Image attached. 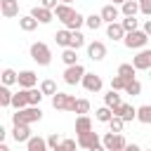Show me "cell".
<instances>
[{
    "label": "cell",
    "instance_id": "obj_23",
    "mask_svg": "<svg viewBox=\"0 0 151 151\" xmlns=\"http://www.w3.org/2000/svg\"><path fill=\"white\" fill-rule=\"evenodd\" d=\"M0 80H2V85H7V87L19 85V73H17L14 68H5V71H2V76H0Z\"/></svg>",
    "mask_w": 151,
    "mask_h": 151
},
{
    "label": "cell",
    "instance_id": "obj_16",
    "mask_svg": "<svg viewBox=\"0 0 151 151\" xmlns=\"http://www.w3.org/2000/svg\"><path fill=\"white\" fill-rule=\"evenodd\" d=\"M31 137H33V134H31V125H14V127H12V139H14L17 144H26Z\"/></svg>",
    "mask_w": 151,
    "mask_h": 151
},
{
    "label": "cell",
    "instance_id": "obj_29",
    "mask_svg": "<svg viewBox=\"0 0 151 151\" xmlns=\"http://www.w3.org/2000/svg\"><path fill=\"white\" fill-rule=\"evenodd\" d=\"M12 97H14V92H12L7 85H0V106H2V109L12 106Z\"/></svg>",
    "mask_w": 151,
    "mask_h": 151
},
{
    "label": "cell",
    "instance_id": "obj_18",
    "mask_svg": "<svg viewBox=\"0 0 151 151\" xmlns=\"http://www.w3.org/2000/svg\"><path fill=\"white\" fill-rule=\"evenodd\" d=\"M125 28H123V24L120 21H116V24H106V38H111V40H125Z\"/></svg>",
    "mask_w": 151,
    "mask_h": 151
},
{
    "label": "cell",
    "instance_id": "obj_19",
    "mask_svg": "<svg viewBox=\"0 0 151 151\" xmlns=\"http://www.w3.org/2000/svg\"><path fill=\"white\" fill-rule=\"evenodd\" d=\"M26 151H50L47 137H31V139L26 142Z\"/></svg>",
    "mask_w": 151,
    "mask_h": 151
},
{
    "label": "cell",
    "instance_id": "obj_45",
    "mask_svg": "<svg viewBox=\"0 0 151 151\" xmlns=\"http://www.w3.org/2000/svg\"><path fill=\"white\" fill-rule=\"evenodd\" d=\"M142 31H144V33H146V35L151 38V19H146V21H144V26H142Z\"/></svg>",
    "mask_w": 151,
    "mask_h": 151
},
{
    "label": "cell",
    "instance_id": "obj_20",
    "mask_svg": "<svg viewBox=\"0 0 151 151\" xmlns=\"http://www.w3.org/2000/svg\"><path fill=\"white\" fill-rule=\"evenodd\" d=\"M12 106H14L17 111L26 109V106H28V90H19V92H14V97H12Z\"/></svg>",
    "mask_w": 151,
    "mask_h": 151
},
{
    "label": "cell",
    "instance_id": "obj_24",
    "mask_svg": "<svg viewBox=\"0 0 151 151\" xmlns=\"http://www.w3.org/2000/svg\"><path fill=\"white\" fill-rule=\"evenodd\" d=\"M85 132H92V120L87 116H78L76 118V134H85Z\"/></svg>",
    "mask_w": 151,
    "mask_h": 151
},
{
    "label": "cell",
    "instance_id": "obj_27",
    "mask_svg": "<svg viewBox=\"0 0 151 151\" xmlns=\"http://www.w3.org/2000/svg\"><path fill=\"white\" fill-rule=\"evenodd\" d=\"M61 61H64L66 66H76V64H78V50L66 47V50L61 52Z\"/></svg>",
    "mask_w": 151,
    "mask_h": 151
},
{
    "label": "cell",
    "instance_id": "obj_17",
    "mask_svg": "<svg viewBox=\"0 0 151 151\" xmlns=\"http://www.w3.org/2000/svg\"><path fill=\"white\" fill-rule=\"evenodd\" d=\"M38 85V76L33 71H19V87L21 90H33Z\"/></svg>",
    "mask_w": 151,
    "mask_h": 151
},
{
    "label": "cell",
    "instance_id": "obj_42",
    "mask_svg": "<svg viewBox=\"0 0 151 151\" xmlns=\"http://www.w3.org/2000/svg\"><path fill=\"white\" fill-rule=\"evenodd\" d=\"M61 142H64V139H61V137H59L57 132H52V134L47 137V146H50V151H52V149H57V146H59Z\"/></svg>",
    "mask_w": 151,
    "mask_h": 151
},
{
    "label": "cell",
    "instance_id": "obj_7",
    "mask_svg": "<svg viewBox=\"0 0 151 151\" xmlns=\"http://www.w3.org/2000/svg\"><path fill=\"white\" fill-rule=\"evenodd\" d=\"M132 66L137 71H151V50H139L132 57Z\"/></svg>",
    "mask_w": 151,
    "mask_h": 151
},
{
    "label": "cell",
    "instance_id": "obj_48",
    "mask_svg": "<svg viewBox=\"0 0 151 151\" xmlns=\"http://www.w3.org/2000/svg\"><path fill=\"white\" fill-rule=\"evenodd\" d=\"M125 2H127V0H111V5H118V7H120V5H125Z\"/></svg>",
    "mask_w": 151,
    "mask_h": 151
},
{
    "label": "cell",
    "instance_id": "obj_15",
    "mask_svg": "<svg viewBox=\"0 0 151 151\" xmlns=\"http://www.w3.org/2000/svg\"><path fill=\"white\" fill-rule=\"evenodd\" d=\"M83 87H85L87 92H99V90L104 87V80H101L97 73H85V78H83Z\"/></svg>",
    "mask_w": 151,
    "mask_h": 151
},
{
    "label": "cell",
    "instance_id": "obj_47",
    "mask_svg": "<svg viewBox=\"0 0 151 151\" xmlns=\"http://www.w3.org/2000/svg\"><path fill=\"white\" fill-rule=\"evenodd\" d=\"M87 151H106V149H104V144L99 142V144H94V146H92V149H87Z\"/></svg>",
    "mask_w": 151,
    "mask_h": 151
},
{
    "label": "cell",
    "instance_id": "obj_44",
    "mask_svg": "<svg viewBox=\"0 0 151 151\" xmlns=\"http://www.w3.org/2000/svg\"><path fill=\"white\" fill-rule=\"evenodd\" d=\"M40 5H42V7H47V9H52V12H54V9H57V7H59V0H40Z\"/></svg>",
    "mask_w": 151,
    "mask_h": 151
},
{
    "label": "cell",
    "instance_id": "obj_8",
    "mask_svg": "<svg viewBox=\"0 0 151 151\" xmlns=\"http://www.w3.org/2000/svg\"><path fill=\"white\" fill-rule=\"evenodd\" d=\"M87 57H90L92 61H101V59L106 57V45H104L101 40H92V42H87Z\"/></svg>",
    "mask_w": 151,
    "mask_h": 151
},
{
    "label": "cell",
    "instance_id": "obj_11",
    "mask_svg": "<svg viewBox=\"0 0 151 151\" xmlns=\"http://www.w3.org/2000/svg\"><path fill=\"white\" fill-rule=\"evenodd\" d=\"M113 116H118V118H123L125 123H130V120H137V109L132 106V104H120L118 109H113Z\"/></svg>",
    "mask_w": 151,
    "mask_h": 151
},
{
    "label": "cell",
    "instance_id": "obj_46",
    "mask_svg": "<svg viewBox=\"0 0 151 151\" xmlns=\"http://www.w3.org/2000/svg\"><path fill=\"white\" fill-rule=\"evenodd\" d=\"M125 151H144V149H142V146H137V144H127V146H125Z\"/></svg>",
    "mask_w": 151,
    "mask_h": 151
},
{
    "label": "cell",
    "instance_id": "obj_50",
    "mask_svg": "<svg viewBox=\"0 0 151 151\" xmlns=\"http://www.w3.org/2000/svg\"><path fill=\"white\" fill-rule=\"evenodd\" d=\"M59 2H61V5H73L76 0H59Z\"/></svg>",
    "mask_w": 151,
    "mask_h": 151
},
{
    "label": "cell",
    "instance_id": "obj_33",
    "mask_svg": "<svg viewBox=\"0 0 151 151\" xmlns=\"http://www.w3.org/2000/svg\"><path fill=\"white\" fill-rule=\"evenodd\" d=\"M40 92H42L45 97H54V94H57L59 90H57V83L47 78V80H42V83H40Z\"/></svg>",
    "mask_w": 151,
    "mask_h": 151
},
{
    "label": "cell",
    "instance_id": "obj_10",
    "mask_svg": "<svg viewBox=\"0 0 151 151\" xmlns=\"http://www.w3.org/2000/svg\"><path fill=\"white\" fill-rule=\"evenodd\" d=\"M99 14H101L104 24H116V21L123 17V14H120V7H118V5H111V2H109V5H104Z\"/></svg>",
    "mask_w": 151,
    "mask_h": 151
},
{
    "label": "cell",
    "instance_id": "obj_25",
    "mask_svg": "<svg viewBox=\"0 0 151 151\" xmlns=\"http://www.w3.org/2000/svg\"><path fill=\"white\" fill-rule=\"evenodd\" d=\"M54 42H57L59 47H64V50H66V47L71 45V31H68V28L57 31V33H54Z\"/></svg>",
    "mask_w": 151,
    "mask_h": 151
},
{
    "label": "cell",
    "instance_id": "obj_26",
    "mask_svg": "<svg viewBox=\"0 0 151 151\" xmlns=\"http://www.w3.org/2000/svg\"><path fill=\"white\" fill-rule=\"evenodd\" d=\"M137 12H139V2L137 0H127L125 5H120V14L123 17H137Z\"/></svg>",
    "mask_w": 151,
    "mask_h": 151
},
{
    "label": "cell",
    "instance_id": "obj_49",
    "mask_svg": "<svg viewBox=\"0 0 151 151\" xmlns=\"http://www.w3.org/2000/svg\"><path fill=\"white\" fill-rule=\"evenodd\" d=\"M0 151H9V146H7L5 142H0Z\"/></svg>",
    "mask_w": 151,
    "mask_h": 151
},
{
    "label": "cell",
    "instance_id": "obj_37",
    "mask_svg": "<svg viewBox=\"0 0 151 151\" xmlns=\"http://www.w3.org/2000/svg\"><path fill=\"white\" fill-rule=\"evenodd\" d=\"M125 94H132V97H137V94H142V83L134 78V80H130L127 85H125Z\"/></svg>",
    "mask_w": 151,
    "mask_h": 151
},
{
    "label": "cell",
    "instance_id": "obj_1",
    "mask_svg": "<svg viewBox=\"0 0 151 151\" xmlns=\"http://www.w3.org/2000/svg\"><path fill=\"white\" fill-rule=\"evenodd\" d=\"M38 120H42L40 106H26V109L12 113V125H33Z\"/></svg>",
    "mask_w": 151,
    "mask_h": 151
},
{
    "label": "cell",
    "instance_id": "obj_6",
    "mask_svg": "<svg viewBox=\"0 0 151 151\" xmlns=\"http://www.w3.org/2000/svg\"><path fill=\"white\" fill-rule=\"evenodd\" d=\"M85 66L83 64H76V66H66L64 68V83L66 85H78V83H83V78H85Z\"/></svg>",
    "mask_w": 151,
    "mask_h": 151
},
{
    "label": "cell",
    "instance_id": "obj_28",
    "mask_svg": "<svg viewBox=\"0 0 151 151\" xmlns=\"http://www.w3.org/2000/svg\"><path fill=\"white\" fill-rule=\"evenodd\" d=\"M134 73H137V68H134L132 64H120V66H118V76H120V78H125L127 83H130V80H134Z\"/></svg>",
    "mask_w": 151,
    "mask_h": 151
},
{
    "label": "cell",
    "instance_id": "obj_32",
    "mask_svg": "<svg viewBox=\"0 0 151 151\" xmlns=\"http://www.w3.org/2000/svg\"><path fill=\"white\" fill-rule=\"evenodd\" d=\"M85 26H87V28H92V31H99V28L104 26L101 14H90V17H85Z\"/></svg>",
    "mask_w": 151,
    "mask_h": 151
},
{
    "label": "cell",
    "instance_id": "obj_38",
    "mask_svg": "<svg viewBox=\"0 0 151 151\" xmlns=\"http://www.w3.org/2000/svg\"><path fill=\"white\" fill-rule=\"evenodd\" d=\"M125 85H127V80H125V78H120L118 73L111 78V90H116V92H125Z\"/></svg>",
    "mask_w": 151,
    "mask_h": 151
},
{
    "label": "cell",
    "instance_id": "obj_5",
    "mask_svg": "<svg viewBox=\"0 0 151 151\" xmlns=\"http://www.w3.org/2000/svg\"><path fill=\"white\" fill-rule=\"evenodd\" d=\"M146 42H149V35L139 28V31H132V33H127L125 35V40H123V45L127 47V50H144L146 47Z\"/></svg>",
    "mask_w": 151,
    "mask_h": 151
},
{
    "label": "cell",
    "instance_id": "obj_9",
    "mask_svg": "<svg viewBox=\"0 0 151 151\" xmlns=\"http://www.w3.org/2000/svg\"><path fill=\"white\" fill-rule=\"evenodd\" d=\"M76 142H78V149H85V151H87V149H92L94 144H99V142H101V137H99V132H94V130H92V132L78 134V137H76Z\"/></svg>",
    "mask_w": 151,
    "mask_h": 151
},
{
    "label": "cell",
    "instance_id": "obj_31",
    "mask_svg": "<svg viewBox=\"0 0 151 151\" xmlns=\"http://www.w3.org/2000/svg\"><path fill=\"white\" fill-rule=\"evenodd\" d=\"M137 120L144 123V125H151V106H149V104L137 106Z\"/></svg>",
    "mask_w": 151,
    "mask_h": 151
},
{
    "label": "cell",
    "instance_id": "obj_13",
    "mask_svg": "<svg viewBox=\"0 0 151 151\" xmlns=\"http://www.w3.org/2000/svg\"><path fill=\"white\" fill-rule=\"evenodd\" d=\"M76 14H78V9H73L71 5H61V2H59V7L54 9V17H57V19H59L64 26H66V24H68V21H71Z\"/></svg>",
    "mask_w": 151,
    "mask_h": 151
},
{
    "label": "cell",
    "instance_id": "obj_2",
    "mask_svg": "<svg viewBox=\"0 0 151 151\" xmlns=\"http://www.w3.org/2000/svg\"><path fill=\"white\" fill-rule=\"evenodd\" d=\"M31 59L38 64V66H50V61H52V50L45 45V42H33L31 45Z\"/></svg>",
    "mask_w": 151,
    "mask_h": 151
},
{
    "label": "cell",
    "instance_id": "obj_14",
    "mask_svg": "<svg viewBox=\"0 0 151 151\" xmlns=\"http://www.w3.org/2000/svg\"><path fill=\"white\" fill-rule=\"evenodd\" d=\"M31 17L38 19V24H50V21L54 19V12L47 9V7H42V5H35V7L31 9Z\"/></svg>",
    "mask_w": 151,
    "mask_h": 151
},
{
    "label": "cell",
    "instance_id": "obj_30",
    "mask_svg": "<svg viewBox=\"0 0 151 151\" xmlns=\"http://www.w3.org/2000/svg\"><path fill=\"white\" fill-rule=\"evenodd\" d=\"M94 118H97L99 123H106V125H109L111 118H113V111H111L109 106H99V109L94 111Z\"/></svg>",
    "mask_w": 151,
    "mask_h": 151
},
{
    "label": "cell",
    "instance_id": "obj_36",
    "mask_svg": "<svg viewBox=\"0 0 151 151\" xmlns=\"http://www.w3.org/2000/svg\"><path fill=\"white\" fill-rule=\"evenodd\" d=\"M123 28H125V33H132V31H139V21L134 19V17H123Z\"/></svg>",
    "mask_w": 151,
    "mask_h": 151
},
{
    "label": "cell",
    "instance_id": "obj_12",
    "mask_svg": "<svg viewBox=\"0 0 151 151\" xmlns=\"http://www.w3.org/2000/svg\"><path fill=\"white\" fill-rule=\"evenodd\" d=\"M0 14L5 19L19 17V0H0Z\"/></svg>",
    "mask_w": 151,
    "mask_h": 151
},
{
    "label": "cell",
    "instance_id": "obj_35",
    "mask_svg": "<svg viewBox=\"0 0 151 151\" xmlns=\"http://www.w3.org/2000/svg\"><path fill=\"white\" fill-rule=\"evenodd\" d=\"M42 92H40V87H33V90H28V106H40V101H42Z\"/></svg>",
    "mask_w": 151,
    "mask_h": 151
},
{
    "label": "cell",
    "instance_id": "obj_43",
    "mask_svg": "<svg viewBox=\"0 0 151 151\" xmlns=\"http://www.w3.org/2000/svg\"><path fill=\"white\" fill-rule=\"evenodd\" d=\"M139 2V12L144 17H151V0H137Z\"/></svg>",
    "mask_w": 151,
    "mask_h": 151
},
{
    "label": "cell",
    "instance_id": "obj_34",
    "mask_svg": "<svg viewBox=\"0 0 151 151\" xmlns=\"http://www.w3.org/2000/svg\"><path fill=\"white\" fill-rule=\"evenodd\" d=\"M71 50H80V47H85V35L80 33V31H71V45H68Z\"/></svg>",
    "mask_w": 151,
    "mask_h": 151
},
{
    "label": "cell",
    "instance_id": "obj_21",
    "mask_svg": "<svg viewBox=\"0 0 151 151\" xmlns=\"http://www.w3.org/2000/svg\"><path fill=\"white\" fill-rule=\"evenodd\" d=\"M120 104H123V99H120V94H118L116 90H109V92L104 94V106H109L111 111H113V109H118Z\"/></svg>",
    "mask_w": 151,
    "mask_h": 151
},
{
    "label": "cell",
    "instance_id": "obj_4",
    "mask_svg": "<svg viewBox=\"0 0 151 151\" xmlns=\"http://www.w3.org/2000/svg\"><path fill=\"white\" fill-rule=\"evenodd\" d=\"M76 97L73 94H66V92H57L54 97H52V109H57V111H73L76 113Z\"/></svg>",
    "mask_w": 151,
    "mask_h": 151
},
{
    "label": "cell",
    "instance_id": "obj_40",
    "mask_svg": "<svg viewBox=\"0 0 151 151\" xmlns=\"http://www.w3.org/2000/svg\"><path fill=\"white\" fill-rule=\"evenodd\" d=\"M76 149H78V142H76V139H64V142H61L57 149H52V151H76Z\"/></svg>",
    "mask_w": 151,
    "mask_h": 151
},
{
    "label": "cell",
    "instance_id": "obj_51",
    "mask_svg": "<svg viewBox=\"0 0 151 151\" xmlns=\"http://www.w3.org/2000/svg\"><path fill=\"white\" fill-rule=\"evenodd\" d=\"M146 151H151V149H146Z\"/></svg>",
    "mask_w": 151,
    "mask_h": 151
},
{
    "label": "cell",
    "instance_id": "obj_22",
    "mask_svg": "<svg viewBox=\"0 0 151 151\" xmlns=\"http://www.w3.org/2000/svg\"><path fill=\"white\" fill-rule=\"evenodd\" d=\"M19 28L26 31V33H31V31L38 28V19H33L31 14H24V17H19Z\"/></svg>",
    "mask_w": 151,
    "mask_h": 151
},
{
    "label": "cell",
    "instance_id": "obj_41",
    "mask_svg": "<svg viewBox=\"0 0 151 151\" xmlns=\"http://www.w3.org/2000/svg\"><path fill=\"white\" fill-rule=\"evenodd\" d=\"M87 111H90V101L87 99H78L76 101V113L78 116H87Z\"/></svg>",
    "mask_w": 151,
    "mask_h": 151
},
{
    "label": "cell",
    "instance_id": "obj_39",
    "mask_svg": "<svg viewBox=\"0 0 151 151\" xmlns=\"http://www.w3.org/2000/svg\"><path fill=\"white\" fill-rule=\"evenodd\" d=\"M123 127H125V120L123 118H118V116H113L111 118V123H109V132H123Z\"/></svg>",
    "mask_w": 151,
    "mask_h": 151
},
{
    "label": "cell",
    "instance_id": "obj_3",
    "mask_svg": "<svg viewBox=\"0 0 151 151\" xmlns=\"http://www.w3.org/2000/svg\"><path fill=\"white\" fill-rule=\"evenodd\" d=\"M101 144H104L106 151H125L127 139L123 137V132H120V134H118V132H106V134L101 137Z\"/></svg>",
    "mask_w": 151,
    "mask_h": 151
}]
</instances>
